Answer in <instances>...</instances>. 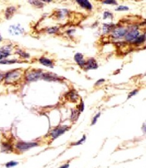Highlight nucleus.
<instances>
[{
    "instance_id": "ddd939ff",
    "label": "nucleus",
    "mask_w": 146,
    "mask_h": 168,
    "mask_svg": "<svg viewBox=\"0 0 146 168\" xmlns=\"http://www.w3.org/2000/svg\"><path fill=\"white\" fill-rule=\"evenodd\" d=\"M10 49L8 47H4L2 50H0V60L6 58L10 55Z\"/></svg>"
},
{
    "instance_id": "6e6552de",
    "label": "nucleus",
    "mask_w": 146,
    "mask_h": 168,
    "mask_svg": "<svg viewBox=\"0 0 146 168\" xmlns=\"http://www.w3.org/2000/svg\"><path fill=\"white\" fill-rule=\"evenodd\" d=\"M127 33V30L125 29V28H115V29L113 30L112 36L116 38H120L123 37L124 36H125Z\"/></svg>"
},
{
    "instance_id": "cd10ccee",
    "label": "nucleus",
    "mask_w": 146,
    "mask_h": 168,
    "mask_svg": "<svg viewBox=\"0 0 146 168\" xmlns=\"http://www.w3.org/2000/svg\"><path fill=\"white\" fill-rule=\"evenodd\" d=\"M138 92H139L138 89H135V90H133L132 92H131L129 94V95H128V97H127V100L130 99V98L134 97V96H135L137 93H138Z\"/></svg>"
},
{
    "instance_id": "f257e3e1",
    "label": "nucleus",
    "mask_w": 146,
    "mask_h": 168,
    "mask_svg": "<svg viewBox=\"0 0 146 168\" xmlns=\"http://www.w3.org/2000/svg\"><path fill=\"white\" fill-rule=\"evenodd\" d=\"M38 146V143L36 142H19L17 143L16 147L20 151H25L29 149L30 148Z\"/></svg>"
},
{
    "instance_id": "7ed1b4c3",
    "label": "nucleus",
    "mask_w": 146,
    "mask_h": 168,
    "mask_svg": "<svg viewBox=\"0 0 146 168\" xmlns=\"http://www.w3.org/2000/svg\"><path fill=\"white\" fill-rule=\"evenodd\" d=\"M20 76V72L18 71H12L9 72L5 76V79L7 82H12L18 79Z\"/></svg>"
},
{
    "instance_id": "2f4dec72",
    "label": "nucleus",
    "mask_w": 146,
    "mask_h": 168,
    "mask_svg": "<svg viewBox=\"0 0 146 168\" xmlns=\"http://www.w3.org/2000/svg\"><path fill=\"white\" fill-rule=\"evenodd\" d=\"M103 82H105V79H100V80H98L97 82L96 83V85H99V84H100L101 83H103Z\"/></svg>"
},
{
    "instance_id": "a211bd4d",
    "label": "nucleus",
    "mask_w": 146,
    "mask_h": 168,
    "mask_svg": "<svg viewBox=\"0 0 146 168\" xmlns=\"http://www.w3.org/2000/svg\"><path fill=\"white\" fill-rule=\"evenodd\" d=\"M145 34L139 35V37L134 41V43L137 44H140L143 43L145 41Z\"/></svg>"
},
{
    "instance_id": "393cba45",
    "label": "nucleus",
    "mask_w": 146,
    "mask_h": 168,
    "mask_svg": "<svg viewBox=\"0 0 146 168\" xmlns=\"http://www.w3.org/2000/svg\"><path fill=\"white\" fill-rule=\"evenodd\" d=\"M129 9V7L125 6L120 5V6H118V7L115 9V10H116V11H128Z\"/></svg>"
},
{
    "instance_id": "39448f33",
    "label": "nucleus",
    "mask_w": 146,
    "mask_h": 168,
    "mask_svg": "<svg viewBox=\"0 0 146 168\" xmlns=\"http://www.w3.org/2000/svg\"><path fill=\"white\" fill-rule=\"evenodd\" d=\"M24 29L20 25H12L9 28V32L12 35H19L22 34Z\"/></svg>"
},
{
    "instance_id": "6ab92c4d",
    "label": "nucleus",
    "mask_w": 146,
    "mask_h": 168,
    "mask_svg": "<svg viewBox=\"0 0 146 168\" xmlns=\"http://www.w3.org/2000/svg\"><path fill=\"white\" fill-rule=\"evenodd\" d=\"M32 5H34L37 8H42L44 6V3L40 1H29Z\"/></svg>"
},
{
    "instance_id": "f3484780",
    "label": "nucleus",
    "mask_w": 146,
    "mask_h": 168,
    "mask_svg": "<svg viewBox=\"0 0 146 168\" xmlns=\"http://www.w3.org/2000/svg\"><path fill=\"white\" fill-rule=\"evenodd\" d=\"M79 113L78 110H73V111H72L71 117H70V118H71L72 120H74V121L77 120L78 117H79Z\"/></svg>"
},
{
    "instance_id": "9d476101",
    "label": "nucleus",
    "mask_w": 146,
    "mask_h": 168,
    "mask_svg": "<svg viewBox=\"0 0 146 168\" xmlns=\"http://www.w3.org/2000/svg\"><path fill=\"white\" fill-rule=\"evenodd\" d=\"M76 2L82 8L86 9L87 10H91L92 9L91 4L89 1H86V0H78V1H76Z\"/></svg>"
},
{
    "instance_id": "423d86ee",
    "label": "nucleus",
    "mask_w": 146,
    "mask_h": 168,
    "mask_svg": "<svg viewBox=\"0 0 146 168\" xmlns=\"http://www.w3.org/2000/svg\"><path fill=\"white\" fill-rule=\"evenodd\" d=\"M139 31L137 29H134L127 33V34L125 35V39L129 42L135 41L139 37Z\"/></svg>"
},
{
    "instance_id": "aec40b11",
    "label": "nucleus",
    "mask_w": 146,
    "mask_h": 168,
    "mask_svg": "<svg viewBox=\"0 0 146 168\" xmlns=\"http://www.w3.org/2000/svg\"><path fill=\"white\" fill-rule=\"evenodd\" d=\"M2 149L3 151H5V152L12 151V146L10 144H9V143H4L2 146Z\"/></svg>"
},
{
    "instance_id": "bb28decb",
    "label": "nucleus",
    "mask_w": 146,
    "mask_h": 168,
    "mask_svg": "<svg viewBox=\"0 0 146 168\" xmlns=\"http://www.w3.org/2000/svg\"><path fill=\"white\" fill-rule=\"evenodd\" d=\"M58 27H52L50 28H49V29L47 30V32L49 33H55L56 32H58Z\"/></svg>"
},
{
    "instance_id": "4be33fe9",
    "label": "nucleus",
    "mask_w": 146,
    "mask_h": 168,
    "mask_svg": "<svg viewBox=\"0 0 146 168\" xmlns=\"http://www.w3.org/2000/svg\"><path fill=\"white\" fill-rule=\"evenodd\" d=\"M17 62H18L17 60H3L0 61V64H14Z\"/></svg>"
},
{
    "instance_id": "2eb2a0df",
    "label": "nucleus",
    "mask_w": 146,
    "mask_h": 168,
    "mask_svg": "<svg viewBox=\"0 0 146 168\" xmlns=\"http://www.w3.org/2000/svg\"><path fill=\"white\" fill-rule=\"evenodd\" d=\"M16 12V8L13 6H11V7H8L6 10V13H5V15H6V18L7 19H10V18H12L13 15V14L15 13V12Z\"/></svg>"
},
{
    "instance_id": "9b49d317",
    "label": "nucleus",
    "mask_w": 146,
    "mask_h": 168,
    "mask_svg": "<svg viewBox=\"0 0 146 168\" xmlns=\"http://www.w3.org/2000/svg\"><path fill=\"white\" fill-rule=\"evenodd\" d=\"M39 62L40 63L46 67H49V68H53L54 67V63L52 60H50L45 57H41L39 59Z\"/></svg>"
},
{
    "instance_id": "c756f323",
    "label": "nucleus",
    "mask_w": 146,
    "mask_h": 168,
    "mask_svg": "<svg viewBox=\"0 0 146 168\" xmlns=\"http://www.w3.org/2000/svg\"><path fill=\"white\" fill-rule=\"evenodd\" d=\"M85 140H86V136H83V138L81 139V140L79 141L78 142H77L76 143H74V145H80V144H81V143H83L84 141H85Z\"/></svg>"
},
{
    "instance_id": "a878e982",
    "label": "nucleus",
    "mask_w": 146,
    "mask_h": 168,
    "mask_svg": "<svg viewBox=\"0 0 146 168\" xmlns=\"http://www.w3.org/2000/svg\"><path fill=\"white\" fill-rule=\"evenodd\" d=\"M100 115H101V113L100 112H99L98 113H97L95 117H93V120H92V123H91V125H95L96 123V122H97V120H98V119L100 118Z\"/></svg>"
},
{
    "instance_id": "20e7f679",
    "label": "nucleus",
    "mask_w": 146,
    "mask_h": 168,
    "mask_svg": "<svg viewBox=\"0 0 146 168\" xmlns=\"http://www.w3.org/2000/svg\"><path fill=\"white\" fill-rule=\"evenodd\" d=\"M68 127L66 125L59 127L58 128H55L54 130L51 132V136L53 137V138H58V137L62 135V134H63L65 131H68Z\"/></svg>"
},
{
    "instance_id": "f8f14e48",
    "label": "nucleus",
    "mask_w": 146,
    "mask_h": 168,
    "mask_svg": "<svg viewBox=\"0 0 146 168\" xmlns=\"http://www.w3.org/2000/svg\"><path fill=\"white\" fill-rule=\"evenodd\" d=\"M42 78L44 79L47 80V81H58L59 79L58 77L56 76H54L53 74H50V73H44L42 74Z\"/></svg>"
},
{
    "instance_id": "dca6fc26",
    "label": "nucleus",
    "mask_w": 146,
    "mask_h": 168,
    "mask_svg": "<svg viewBox=\"0 0 146 168\" xmlns=\"http://www.w3.org/2000/svg\"><path fill=\"white\" fill-rule=\"evenodd\" d=\"M68 94L69 100L71 101V102H76L78 98V95L76 94V93H74V92H71L69 93Z\"/></svg>"
},
{
    "instance_id": "412c9836",
    "label": "nucleus",
    "mask_w": 146,
    "mask_h": 168,
    "mask_svg": "<svg viewBox=\"0 0 146 168\" xmlns=\"http://www.w3.org/2000/svg\"><path fill=\"white\" fill-rule=\"evenodd\" d=\"M17 53L18 54H19L21 57H23V58H29L30 57V55L29 54L26 53L25 52H24L22 50H17Z\"/></svg>"
},
{
    "instance_id": "473e14b6",
    "label": "nucleus",
    "mask_w": 146,
    "mask_h": 168,
    "mask_svg": "<svg viewBox=\"0 0 146 168\" xmlns=\"http://www.w3.org/2000/svg\"><path fill=\"white\" fill-rule=\"evenodd\" d=\"M69 166V164H65V165H64V166H61V167H59V168H68Z\"/></svg>"
},
{
    "instance_id": "c85d7f7f",
    "label": "nucleus",
    "mask_w": 146,
    "mask_h": 168,
    "mask_svg": "<svg viewBox=\"0 0 146 168\" xmlns=\"http://www.w3.org/2000/svg\"><path fill=\"white\" fill-rule=\"evenodd\" d=\"M104 4H117V2L115 0H108V1H105L103 2Z\"/></svg>"
},
{
    "instance_id": "4468645a",
    "label": "nucleus",
    "mask_w": 146,
    "mask_h": 168,
    "mask_svg": "<svg viewBox=\"0 0 146 168\" xmlns=\"http://www.w3.org/2000/svg\"><path fill=\"white\" fill-rule=\"evenodd\" d=\"M115 28V25L113 24H104L103 26V32L105 33H107L110 31L114 30Z\"/></svg>"
},
{
    "instance_id": "f704fd0d",
    "label": "nucleus",
    "mask_w": 146,
    "mask_h": 168,
    "mask_svg": "<svg viewBox=\"0 0 146 168\" xmlns=\"http://www.w3.org/2000/svg\"><path fill=\"white\" fill-rule=\"evenodd\" d=\"M1 77H2V76H0V78H1Z\"/></svg>"
},
{
    "instance_id": "f03ea898",
    "label": "nucleus",
    "mask_w": 146,
    "mask_h": 168,
    "mask_svg": "<svg viewBox=\"0 0 146 168\" xmlns=\"http://www.w3.org/2000/svg\"><path fill=\"white\" fill-rule=\"evenodd\" d=\"M42 72L38 70H34L27 74L26 78L29 81H35L38 80L42 76Z\"/></svg>"
},
{
    "instance_id": "7c9ffc66",
    "label": "nucleus",
    "mask_w": 146,
    "mask_h": 168,
    "mask_svg": "<svg viewBox=\"0 0 146 168\" xmlns=\"http://www.w3.org/2000/svg\"><path fill=\"white\" fill-rule=\"evenodd\" d=\"M79 111L80 112H83L84 111V104L83 102H81V105H79Z\"/></svg>"
},
{
    "instance_id": "72a5a7b5",
    "label": "nucleus",
    "mask_w": 146,
    "mask_h": 168,
    "mask_svg": "<svg viewBox=\"0 0 146 168\" xmlns=\"http://www.w3.org/2000/svg\"><path fill=\"white\" fill-rule=\"evenodd\" d=\"M2 41V37L1 36V34H0V42Z\"/></svg>"
},
{
    "instance_id": "0eeeda50",
    "label": "nucleus",
    "mask_w": 146,
    "mask_h": 168,
    "mask_svg": "<svg viewBox=\"0 0 146 168\" xmlns=\"http://www.w3.org/2000/svg\"><path fill=\"white\" fill-rule=\"evenodd\" d=\"M98 66L96 60L93 58H91L86 62L83 68L86 71H88L90 69H96L98 68Z\"/></svg>"
},
{
    "instance_id": "5701e85b",
    "label": "nucleus",
    "mask_w": 146,
    "mask_h": 168,
    "mask_svg": "<svg viewBox=\"0 0 146 168\" xmlns=\"http://www.w3.org/2000/svg\"><path fill=\"white\" fill-rule=\"evenodd\" d=\"M18 164V162H15V161H10V162H7L6 164V167L7 168H10V167H14V166H15Z\"/></svg>"
},
{
    "instance_id": "1a4fd4ad",
    "label": "nucleus",
    "mask_w": 146,
    "mask_h": 168,
    "mask_svg": "<svg viewBox=\"0 0 146 168\" xmlns=\"http://www.w3.org/2000/svg\"><path fill=\"white\" fill-rule=\"evenodd\" d=\"M74 60L77 62V64L81 67V68H84L86 62L84 61L83 59V55L81 53H76L74 56Z\"/></svg>"
},
{
    "instance_id": "b1692460",
    "label": "nucleus",
    "mask_w": 146,
    "mask_h": 168,
    "mask_svg": "<svg viewBox=\"0 0 146 168\" xmlns=\"http://www.w3.org/2000/svg\"><path fill=\"white\" fill-rule=\"evenodd\" d=\"M103 19H104V20H105V19H106L108 18L112 19L113 18V15L109 12H105L104 13V14H103Z\"/></svg>"
}]
</instances>
